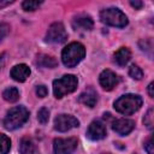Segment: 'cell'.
Wrapping results in <instances>:
<instances>
[{"instance_id":"obj_1","label":"cell","mask_w":154,"mask_h":154,"mask_svg":"<svg viewBox=\"0 0 154 154\" xmlns=\"http://www.w3.org/2000/svg\"><path fill=\"white\" fill-rule=\"evenodd\" d=\"M143 103V100L140 95L135 94H125L117 99L113 103L114 109L124 116H131L137 112Z\"/></svg>"},{"instance_id":"obj_2","label":"cell","mask_w":154,"mask_h":154,"mask_svg":"<svg viewBox=\"0 0 154 154\" xmlns=\"http://www.w3.org/2000/svg\"><path fill=\"white\" fill-rule=\"evenodd\" d=\"M84 57H85V48L79 42L69 43L61 52L63 64L67 67H75L83 60Z\"/></svg>"},{"instance_id":"obj_3","label":"cell","mask_w":154,"mask_h":154,"mask_svg":"<svg viewBox=\"0 0 154 154\" xmlns=\"http://www.w3.org/2000/svg\"><path fill=\"white\" fill-rule=\"evenodd\" d=\"M28 119H29V111L23 106H17L7 112L4 119V126L6 130H16L20 128L23 124H25Z\"/></svg>"},{"instance_id":"obj_4","label":"cell","mask_w":154,"mask_h":154,"mask_svg":"<svg viewBox=\"0 0 154 154\" xmlns=\"http://www.w3.org/2000/svg\"><path fill=\"white\" fill-rule=\"evenodd\" d=\"M78 79L73 75H64L53 82V93L57 99H61L67 94L73 93L77 89Z\"/></svg>"},{"instance_id":"obj_5","label":"cell","mask_w":154,"mask_h":154,"mask_svg":"<svg viewBox=\"0 0 154 154\" xmlns=\"http://www.w3.org/2000/svg\"><path fill=\"white\" fill-rule=\"evenodd\" d=\"M100 19L102 23L116 26V28H124L128 25V17L117 7H108L100 12Z\"/></svg>"},{"instance_id":"obj_6","label":"cell","mask_w":154,"mask_h":154,"mask_svg":"<svg viewBox=\"0 0 154 154\" xmlns=\"http://www.w3.org/2000/svg\"><path fill=\"white\" fill-rule=\"evenodd\" d=\"M78 141L76 137L69 138H55L53 141V153L54 154H71L77 148Z\"/></svg>"},{"instance_id":"obj_7","label":"cell","mask_w":154,"mask_h":154,"mask_svg":"<svg viewBox=\"0 0 154 154\" xmlns=\"http://www.w3.org/2000/svg\"><path fill=\"white\" fill-rule=\"evenodd\" d=\"M67 40V34L61 23H53L47 31L46 41L52 43H64Z\"/></svg>"},{"instance_id":"obj_8","label":"cell","mask_w":154,"mask_h":154,"mask_svg":"<svg viewBox=\"0 0 154 154\" xmlns=\"http://www.w3.org/2000/svg\"><path fill=\"white\" fill-rule=\"evenodd\" d=\"M78 126H79V120L70 114H59L54 119V129L60 132H65Z\"/></svg>"},{"instance_id":"obj_9","label":"cell","mask_w":154,"mask_h":154,"mask_svg":"<svg viewBox=\"0 0 154 154\" xmlns=\"http://www.w3.org/2000/svg\"><path fill=\"white\" fill-rule=\"evenodd\" d=\"M107 135V131H106V126L100 120H94L90 123V125L88 126V130H87V137L91 141H99V140H102L105 138Z\"/></svg>"},{"instance_id":"obj_10","label":"cell","mask_w":154,"mask_h":154,"mask_svg":"<svg viewBox=\"0 0 154 154\" xmlns=\"http://www.w3.org/2000/svg\"><path fill=\"white\" fill-rule=\"evenodd\" d=\"M99 82L105 90L114 89L119 83V77L111 70H103L99 76Z\"/></svg>"},{"instance_id":"obj_11","label":"cell","mask_w":154,"mask_h":154,"mask_svg":"<svg viewBox=\"0 0 154 154\" xmlns=\"http://www.w3.org/2000/svg\"><path fill=\"white\" fill-rule=\"evenodd\" d=\"M134 128H135V122L131 120V119H126V118L116 119L112 123V129L122 136H125V135L130 134L134 130Z\"/></svg>"},{"instance_id":"obj_12","label":"cell","mask_w":154,"mask_h":154,"mask_svg":"<svg viewBox=\"0 0 154 154\" xmlns=\"http://www.w3.org/2000/svg\"><path fill=\"white\" fill-rule=\"evenodd\" d=\"M72 26L75 30H91L94 26V22L88 14H78L77 17H75Z\"/></svg>"},{"instance_id":"obj_13","label":"cell","mask_w":154,"mask_h":154,"mask_svg":"<svg viewBox=\"0 0 154 154\" xmlns=\"http://www.w3.org/2000/svg\"><path fill=\"white\" fill-rule=\"evenodd\" d=\"M30 76V69L25 64H18L12 67L11 70V77L17 82H24Z\"/></svg>"},{"instance_id":"obj_14","label":"cell","mask_w":154,"mask_h":154,"mask_svg":"<svg viewBox=\"0 0 154 154\" xmlns=\"http://www.w3.org/2000/svg\"><path fill=\"white\" fill-rule=\"evenodd\" d=\"M78 101L81 103L88 106V107H94L96 105V102H97V94H96V91L93 88H89V89L84 90L79 95Z\"/></svg>"},{"instance_id":"obj_15","label":"cell","mask_w":154,"mask_h":154,"mask_svg":"<svg viewBox=\"0 0 154 154\" xmlns=\"http://www.w3.org/2000/svg\"><path fill=\"white\" fill-rule=\"evenodd\" d=\"M19 152H20V154H38V149H37L36 144L29 137L22 138V141L19 143Z\"/></svg>"},{"instance_id":"obj_16","label":"cell","mask_w":154,"mask_h":154,"mask_svg":"<svg viewBox=\"0 0 154 154\" xmlns=\"http://www.w3.org/2000/svg\"><path fill=\"white\" fill-rule=\"evenodd\" d=\"M130 59H131V52L126 47H122L114 53V61L119 66H125L130 61Z\"/></svg>"},{"instance_id":"obj_17","label":"cell","mask_w":154,"mask_h":154,"mask_svg":"<svg viewBox=\"0 0 154 154\" xmlns=\"http://www.w3.org/2000/svg\"><path fill=\"white\" fill-rule=\"evenodd\" d=\"M36 64L41 67H47V69H53L58 65V61L51 57V55H47V54H40L36 59Z\"/></svg>"},{"instance_id":"obj_18","label":"cell","mask_w":154,"mask_h":154,"mask_svg":"<svg viewBox=\"0 0 154 154\" xmlns=\"http://www.w3.org/2000/svg\"><path fill=\"white\" fill-rule=\"evenodd\" d=\"M2 97L8 102H16L19 99V91L14 87H10L2 91Z\"/></svg>"},{"instance_id":"obj_19","label":"cell","mask_w":154,"mask_h":154,"mask_svg":"<svg viewBox=\"0 0 154 154\" xmlns=\"http://www.w3.org/2000/svg\"><path fill=\"white\" fill-rule=\"evenodd\" d=\"M11 149V140L4 134H0V154H8Z\"/></svg>"},{"instance_id":"obj_20","label":"cell","mask_w":154,"mask_h":154,"mask_svg":"<svg viewBox=\"0 0 154 154\" xmlns=\"http://www.w3.org/2000/svg\"><path fill=\"white\" fill-rule=\"evenodd\" d=\"M129 75H130V77H132L134 79H137V81H140V79H142V77H143V71L141 70V67H138L137 65H131L130 66V69H129Z\"/></svg>"},{"instance_id":"obj_21","label":"cell","mask_w":154,"mask_h":154,"mask_svg":"<svg viewBox=\"0 0 154 154\" xmlns=\"http://www.w3.org/2000/svg\"><path fill=\"white\" fill-rule=\"evenodd\" d=\"M42 4V1H34V0H25L22 4L23 10L25 11H35L40 5Z\"/></svg>"},{"instance_id":"obj_22","label":"cell","mask_w":154,"mask_h":154,"mask_svg":"<svg viewBox=\"0 0 154 154\" xmlns=\"http://www.w3.org/2000/svg\"><path fill=\"white\" fill-rule=\"evenodd\" d=\"M37 119L41 124H46L49 119V111L46 107H42L37 113Z\"/></svg>"},{"instance_id":"obj_23","label":"cell","mask_w":154,"mask_h":154,"mask_svg":"<svg viewBox=\"0 0 154 154\" xmlns=\"http://www.w3.org/2000/svg\"><path fill=\"white\" fill-rule=\"evenodd\" d=\"M143 123H144V125H146L149 130L153 129V108H149V109H148V112L146 113V116H144V118H143Z\"/></svg>"},{"instance_id":"obj_24","label":"cell","mask_w":154,"mask_h":154,"mask_svg":"<svg viewBox=\"0 0 154 154\" xmlns=\"http://www.w3.org/2000/svg\"><path fill=\"white\" fill-rule=\"evenodd\" d=\"M144 149L148 154H154V144H153V137L149 136L144 141Z\"/></svg>"},{"instance_id":"obj_25","label":"cell","mask_w":154,"mask_h":154,"mask_svg":"<svg viewBox=\"0 0 154 154\" xmlns=\"http://www.w3.org/2000/svg\"><path fill=\"white\" fill-rule=\"evenodd\" d=\"M47 94H48V89L46 88V85H37L36 95L38 97H45V96H47Z\"/></svg>"},{"instance_id":"obj_26","label":"cell","mask_w":154,"mask_h":154,"mask_svg":"<svg viewBox=\"0 0 154 154\" xmlns=\"http://www.w3.org/2000/svg\"><path fill=\"white\" fill-rule=\"evenodd\" d=\"M8 30H10V26L5 23H0V41L8 34Z\"/></svg>"},{"instance_id":"obj_27","label":"cell","mask_w":154,"mask_h":154,"mask_svg":"<svg viewBox=\"0 0 154 154\" xmlns=\"http://www.w3.org/2000/svg\"><path fill=\"white\" fill-rule=\"evenodd\" d=\"M130 5L132 6V7H135V8H137V10H140L141 7H142V1H137V0H135V1H130Z\"/></svg>"},{"instance_id":"obj_28","label":"cell","mask_w":154,"mask_h":154,"mask_svg":"<svg viewBox=\"0 0 154 154\" xmlns=\"http://www.w3.org/2000/svg\"><path fill=\"white\" fill-rule=\"evenodd\" d=\"M11 4H13V0H0V8L6 7V6L11 5Z\"/></svg>"},{"instance_id":"obj_29","label":"cell","mask_w":154,"mask_h":154,"mask_svg":"<svg viewBox=\"0 0 154 154\" xmlns=\"http://www.w3.org/2000/svg\"><path fill=\"white\" fill-rule=\"evenodd\" d=\"M154 83L152 82V83H149V85H148V94H149V97H154Z\"/></svg>"},{"instance_id":"obj_30","label":"cell","mask_w":154,"mask_h":154,"mask_svg":"<svg viewBox=\"0 0 154 154\" xmlns=\"http://www.w3.org/2000/svg\"><path fill=\"white\" fill-rule=\"evenodd\" d=\"M2 64H4V54H0V69H1Z\"/></svg>"},{"instance_id":"obj_31","label":"cell","mask_w":154,"mask_h":154,"mask_svg":"<svg viewBox=\"0 0 154 154\" xmlns=\"http://www.w3.org/2000/svg\"><path fill=\"white\" fill-rule=\"evenodd\" d=\"M103 154H109V153H103Z\"/></svg>"}]
</instances>
